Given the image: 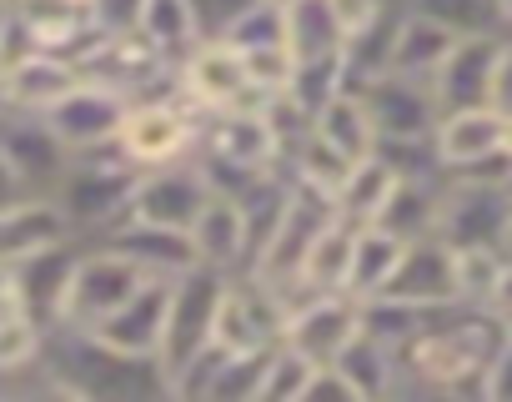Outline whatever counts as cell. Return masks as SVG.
Here are the masks:
<instances>
[{"label": "cell", "mask_w": 512, "mask_h": 402, "mask_svg": "<svg viewBox=\"0 0 512 402\" xmlns=\"http://www.w3.org/2000/svg\"><path fill=\"white\" fill-rule=\"evenodd\" d=\"M502 332L507 327L492 307H472V302L432 307L427 322L397 347V392L422 387V392H477L482 397V372Z\"/></svg>", "instance_id": "cell-1"}, {"label": "cell", "mask_w": 512, "mask_h": 402, "mask_svg": "<svg viewBox=\"0 0 512 402\" xmlns=\"http://www.w3.org/2000/svg\"><path fill=\"white\" fill-rule=\"evenodd\" d=\"M41 367L56 387V397H86V402H141L166 397V372L156 357H131L106 347L86 327H46L41 332Z\"/></svg>", "instance_id": "cell-2"}, {"label": "cell", "mask_w": 512, "mask_h": 402, "mask_svg": "<svg viewBox=\"0 0 512 402\" xmlns=\"http://www.w3.org/2000/svg\"><path fill=\"white\" fill-rule=\"evenodd\" d=\"M131 186H136V166L106 146V151H86V156H71L66 176L56 181V201L76 232V242H96L101 232H111L121 217H126V201H131Z\"/></svg>", "instance_id": "cell-3"}, {"label": "cell", "mask_w": 512, "mask_h": 402, "mask_svg": "<svg viewBox=\"0 0 512 402\" xmlns=\"http://www.w3.org/2000/svg\"><path fill=\"white\" fill-rule=\"evenodd\" d=\"M221 292H226V272L201 267V262L166 287V327H161V347H156V362H161L166 377H171L181 362H191L196 352L211 347Z\"/></svg>", "instance_id": "cell-4"}, {"label": "cell", "mask_w": 512, "mask_h": 402, "mask_svg": "<svg viewBox=\"0 0 512 402\" xmlns=\"http://www.w3.org/2000/svg\"><path fill=\"white\" fill-rule=\"evenodd\" d=\"M196 121H201V111H191L176 91L126 101V116H121V131H116V151L136 171L181 161V156L196 151Z\"/></svg>", "instance_id": "cell-5"}, {"label": "cell", "mask_w": 512, "mask_h": 402, "mask_svg": "<svg viewBox=\"0 0 512 402\" xmlns=\"http://www.w3.org/2000/svg\"><path fill=\"white\" fill-rule=\"evenodd\" d=\"M141 282H146V272L126 252H116L111 242H91V247L76 252V267H71V282H66V302H61V322L66 327H91L106 312H116Z\"/></svg>", "instance_id": "cell-6"}, {"label": "cell", "mask_w": 512, "mask_h": 402, "mask_svg": "<svg viewBox=\"0 0 512 402\" xmlns=\"http://www.w3.org/2000/svg\"><path fill=\"white\" fill-rule=\"evenodd\" d=\"M206 196H211V186H206V176H201V166H196V151H191V156H181V161L136 171L126 217H131V222H151V227H176V232H186Z\"/></svg>", "instance_id": "cell-7"}, {"label": "cell", "mask_w": 512, "mask_h": 402, "mask_svg": "<svg viewBox=\"0 0 512 402\" xmlns=\"http://www.w3.org/2000/svg\"><path fill=\"white\" fill-rule=\"evenodd\" d=\"M176 96L191 111H226V106H262L246 61L226 41H196L191 56L176 66Z\"/></svg>", "instance_id": "cell-8"}, {"label": "cell", "mask_w": 512, "mask_h": 402, "mask_svg": "<svg viewBox=\"0 0 512 402\" xmlns=\"http://www.w3.org/2000/svg\"><path fill=\"white\" fill-rule=\"evenodd\" d=\"M362 332V302L352 292H307L282 317V342L307 362H337V352Z\"/></svg>", "instance_id": "cell-9"}, {"label": "cell", "mask_w": 512, "mask_h": 402, "mask_svg": "<svg viewBox=\"0 0 512 402\" xmlns=\"http://www.w3.org/2000/svg\"><path fill=\"white\" fill-rule=\"evenodd\" d=\"M46 126L61 136V146L71 156H86V151H106L116 146V131H121V116H126V96L101 86V81H76L51 111H41Z\"/></svg>", "instance_id": "cell-10"}, {"label": "cell", "mask_w": 512, "mask_h": 402, "mask_svg": "<svg viewBox=\"0 0 512 402\" xmlns=\"http://www.w3.org/2000/svg\"><path fill=\"white\" fill-rule=\"evenodd\" d=\"M507 222H512V201L502 186L442 181L437 237L447 247H502L507 252Z\"/></svg>", "instance_id": "cell-11"}, {"label": "cell", "mask_w": 512, "mask_h": 402, "mask_svg": "<svg viewBox=\"0 0 512 402\" xmlns=\"http://www.w3.org/2000/svg\"><path fill=\"white\" fill-rule=\"evenodd\" d=\"M0 151L11 156V166L21 171L26 191H56V181L71 166V151L61 146V136L46 126V116L36 111H0Z\"/></svg>", "instance_id": "cell-12"}, {"label": "cell", "mask_w": 512, "mask_h": 402, "mask_svg": "<svg viewBox=\"0 0 512 402\" xmlns=\"http://www.w3.org/2000/svg\"><path fill=\"white\" fill-rule=\"evenodd\" d=\"M377 297H397V302H412V307H452L462 302L457 297V257L442 237H422V242H407L387 287Z\"/></svg>", "instance_id": "cell-13"}, {"label": "cell", "mask_w": 512, "mask_h": 402, "mask_svg": "<svg viewBox=\"0 0 512 402\" xmlns=\"http://www.w3.org/2000/svg\"><path fill=\"white\" fill-rule=\"evenodd\" d=\"M497 46H502V36H457L452 41V51L442 56V66L427 81V91L437 101V116L442 111H462V106H487Z\"/></svg>", "instance_id": "cell-14"}, {"label": "cell", "mask_w": 512, "mask_h": 402, "mask_svg": "<svg viewBox=\"0 0 512 402\" xmlns=\"http://www.w3.org/2000/svg\"><path fill=\"white\" fill-rule=\"evenodd\" d=\"M191 247H196V262L201 267H216L226 277L246 272L251 262V237H246V212H241V201L226 196V191H211L201 201V212L191 217L186 227Z\"/></svg>", "instance_id": "cell-15"}, {"label": "cell", "mask_w": 512, "mask_h": 402, "mask_svg": "<svg viewBox=\"0 0 512 402\" xmlns=\"http://www.w3.org/2000/svg\"><path fill=\"white\" fill-rule=\"evenodd\" d=\"M357 96H362L377 136H432V126H437V101H432L427 81L382 71L367 86H357Z\"/></svg>", "instance_id": "cell-16"}, {"label": "cell", "mask_w": 512, "mask_h": 402, "mask_svg": "<svg viewBox=\"0 0 512 402\" xmlns=\"http://www.w3.org/2000/svg\"><path fill=\"white\" fill-rule=\"evenodd\" d=\"M76 252H81V242H56V247L31 252V257H21L16 267H6L16 302L26 307V317H31L41 332L61 322V302H66V282H71Z\"/></svg>", "instance_id": "cell-17"}, {"label": "cell", "mask_w": 512, "mask_h": 402, "mask_svg": "<svg viewBox=\"0 0 512 402\" xmlns=\"http://www.w3.org/2000/svg\"><path fill=\"white\" fill-rule=\"evenodd\" d=\"M81 81V66L61 51H41V46H26L6 61L0 71V86H6V106L11 111H51L71 86Z\"/></svg>", "instance_id": "cell-18"}, {"label": "cell", "mask_w": 512, "mask_h": 402, "mask_svg": "<svg viewBox=\"0 0 512 402\" xmlns=\"http://www.w3.org/2000/svg\"><path fill=\"white\" fill-rule=\"evenodd\" d=\"M56 242H76L61 201L46 191H31L11 207H0V267H16L31 252H46Z\"/></svg>", "instance_id": "cell-19"}, {"label": "cell", "mask_w": 512, "mask_h": 402, "mask_svg": "<svg viewBox=\"0 0 512 402\" xmlns=\"http://www.w3.org/2000/svg\"><path fill=\"white\" fill-rule=\"evenodd\" d=\"M166 287L171 282H156L146 277L116 312H106L101 322H91L86 332H96L106 347L116 352H131V357H156L161 347V327H166Z\"/></svg>", "instance_id": "cell-20"}, {"label": "cell", "mask_w": 512, "mask_h": 402, "mask_svg": "<svg viewBox=\"0 0 512 402\" xmlns=\"http://www.w3.org/2000/svg\"><path fill=\"white\" fill-rule=\"evenodd\" d=\"M96 242H111L116 252H126L146 277H156V282H176L181 272H191L196 267V247H191V237L186 232H176V227H151V222H131V217H121L111 232H101Z\"/></svg>", "instance_id": "cell-21"}, {"label": "cell", "mask_w": 512, "mask_h": 402, "mask_svg": "<svg viewBox=\"0 0 512 402\" xmlns=\"http://www.w3.org/2000/svg\"><path fill=\"white\" fill-rule=\"evenodd\" d=\"M507 146V116L492 111V106H462V111H442L437 126H432V151H437V166L442 176Z\"/></svg>", "instance_id": "cell-22"}, {"label": "cell", "mask_w": 512, "mask_h": 402, "mask_svg": "<svg viewBox=\"0 0 512 402\" xmlns=\"http://www.w3.org/2000/svg\"><path fill=\"white\" fill-rule=\"evenodd\" d=\"M437 212H442V176H397L372 227L392 232L397 242H422L437 237Z\"/></svg>", "instance_id": "cell-23"}, {"label": "cell", "mask_w": 512, "mask_h": 402, "mask_svg": "<svg viewBox=\"0 0 512 402\" xmlns=\"http://www.w3.org/2000/svg\"><path fill=\"white\" fill-rule=\"evenodd\" d=\"M282 46L292 61L342 56L347 31L332 11V0H282Z\"/></svg>", "instance_id": "cell-24"}, {"label": "cell", "mask_w": 512, "mask_h": 402, "mask_svg": "<svg viewBox=\"0 0 512 402\" xmlns=\"http://www.w3.org/2000/svg\"><path fill=\"white\" fill-rule=\"evenodd\" d=\"M452 41L457 36L447 26H437V21H427V16H417V11L402 6L397 31H392V51H387V71L392 76H407V81H432V71L442 66V56L452 51Z\"/></svg>", "instance_id": "cell-25"}, {"label": "cell", "mask_w": 512, "mask_h": 402, "mask_svg": "<svg viewBox=\"0 0 512 402\" xmlns=\"http://www.w3.org/2000/svg\"><path fill=\"white\" fill-rule=\"evenodd\" d=\"M392 186H397V171L382 161V156H362V161H352L347 166V176L337 181V191H332V207H337V217H347V222H377V212H382V201L392 196Z\"/></svg>", "instance_id": "cell-26"}, {"label": "cell", "mask_w": 512, "mask_h": 402, "mask_svg": "<svg viewBox=\"0 0 512 402\" xmlns=\"http://www.w3.org/2000/svg\"><path fill=\"white\" fill-rule=\"evenodd\" d=\"M312 136H322V141H327L332 151H342L347 161H362V156H372V146H377L372 116H367V106H362L357 91H337V96L312 116Z\"/></svg>", "instance_id": "cell-27"}, {"label": "cell", "mask_w": 512, "mask_h": 402, "mask_svg": "<svg viewBox=\"0 0 512 402\" xmlns=\"http://www.w3.org/2000/svg\"><path fill=\"white\" fill-rule=\"evenodd\" d=\"M136 36H141V41H146V46H151V51H156L166 66H181V61L191 56V46L201 41L186 0H141Z\"/></svg>", "instance_id": "cell-28"}, {"label": "cell", "mask_w": 512, "mask_h": 402, "mask_svg": "<svg viewBox=\"0 0 512 402\" xmlns=\"http://www.w3.org/2000/svg\"><path fill=\"white\" fill-rule=\"evenodd\" d=\"M402 247H407V242H397L392 232H382V227L362 222V227H357V237H352V262H347V287H342V292H352L357 302L377 297V292L387 287V277H392V267H397Z\"/></svg>", "instance_id": "cell-29"}, {"label": "cell", "mask_w": 512, "mask_h": 402, "mask_svg": "<svg viewBox=\"0 0 512 402\" xmlns=\"http://www.w3.org/2000/svg\"><path fill=\"white\" fill-rule=\"evenodd\" d=\"M352 237H357V222L332 217V222L312 237L297 282H302L307 292H342V287H347V262H352Z\"/></svg>", "instance_id": "cell-30"}, {"label": "cell", "mask_w": 512, "mask_h": 402, "mask_svg": "<svg viewBox=\"0 0 512 402\" xmlns=\"http://www.w3.org/2000/svg\"><path fill=\"white\" fill-rule=\"evenodd\" d=\"M332 367L352 382L357 402H362V397H387V392H397V352L382 347V342L367 337V332H357V337L337 352Z\"/></svg>", "instance_id": "cell-31"}, {"label": "cell", "mask_w": 512, "mask_h": 402, "mask_svg": "<svg viewBox=\"0 0 512 402\" xmlns=\"http://www.w3.org/2000/svg\"><path fill=\"white\" fill-rule=\"evenodd\" d=\"M337 91H347V76H342V56H322V61H292L287 81H282V96L312 121Z\"/></svg>", "instance_id": "cell-32"}, {"label": "cell", "mask_w": 512, "mask_h": 402, "mask_svg": "<svg viewBox=\"0 0 512 402\" xmlns=\"http://www.w3.org/2000/svg\"><path fill=\"white\" fill-rule=\"evenodd\" d=\"M312 367H317V362H307L297 347H287V342L277 337V342L267 347V362H262V377H256V397H251V402H302Z\"/></svg>", "instance_id": "cell-33"}, {"label": "cell", "mask_w": 512, "mask_h": 402, "mask_svg": "<svg viewBox=\"0 0 512 402\" xmlns=\"http://www.w3.org/2000/svg\"><path fill=\"white\" fill-rule=\"evenodd\" d=\"M402 6L447 26L452 36H502L497 0H402Z\"/></svg>", "instance_id": "cell-34"}, {"label": "cell", "mask_w": 512, "mask_h": 402, "mask_svg": "<svg viewBox=\"0 0 512 402\" xmlns=\"http://www.w3.org/2000/svg\"><path fill=\"white\" fill-rule=\"evenodd\" d=\"M41 357V327L16 302L11 282L0 287V372H21Z\"/></svg>", "instance_id": "cell-35"}, {"label": "cell", "mask_w": 512, "mask_h": 402, "mask_svg": "<svg viewBox=\"0 0 512 402\" xmlns=\"http://www.w3.org/2000/svg\"><path fill=\"white\" fill-rule=\"evenodd\" d=\"M191 6V21H196V36L201 41H221L231 31L236 16H246L256 0H186Z\"/></svg>", "instance_id": "cell-36"}, {"label": "cell", "mask_w": 512, "mask_h": 402, "mask_svg": "<svg viewBox=\"0 0 512 402\" xmlns=\"http://www.w3.org/2000/svg\"><path fill=\"white\" fill-rule=\"evenodd\" d=\"M482 397H492V402H512V332H502L497 352L487 357V372H482Z\"/></svg>", "instance_id": "cell-37"}, {"label": "cell", "mask_w": 512, "mask_h": 402, "mask_svg": "<svg viewBox=\"0 0 512 402\" xmlns=\"http://www.w3.org/2000/svg\"><path fill=\"white\" fill-rule=\"evenodd\" d=\"M357 402V392H352V382L332 367V362H317L312 367V377H307V392H302V402Z\"/></svg>", "instance_id": "cell-38"}, {"label": "cell", "mask_w": 512, "mask_h": 402, "mask_svg": "<svg viewBox=\"0 0 512 402\" xmlns=\"http://www.w3.org/2000/svg\"><path fill=\"white\" fill-rule=\"evenodd\" d=\"M487 106L502 111V116H512V36H502V46H497V66H492Z\"/></svg>", "instance_id": "cell-39"}, {"label": "cell", "mask_w": 512, "mask_h": 402, "mask_svg": "<svg viewBox=\"0 0 512 402\" xmlns=\"http://www.w3.org/2000/svg\"><path fill=\"white\" fill-rule=\"evenodd\" d=\"M21 196H31V191H26L21 171L11 166V156L0 151V207H11V201H21Z\"/></svg>", "instance_id": "cell-40"}, {"label": "cell", "mask_w": 512, "mask_h": 402, "mask_svg": "<svg viewBox=\"0 0 512 402\" xmlns=\"http://www.w3.org/2000/svg\"><path fill=\"white\" fill-rule=\"evenodd\" d=\"M497 21H502V36H512V0H497Z\"/></svg>", "instance_id": "cell-41"}, {"label": "cell", "mask_w": 512, "mask_h": 402, "mask_svg": "<svg viewBox=\"0 0 512 402\" xmlns=\"http://www.w3.org/2000/svg\"><path fill=\"white\" fill-rule=\"evenodd\" d=\"M502 327H507V332H512V312H502Z\"/></svg>", "instance_id": "cell-42"}, {"label": "cell", "mask_w": 512, "mask_h": 402, "mask_svg": "<svg viewBox=\"0 0 512 402\" xmlns=\"http://www.w3.org/2000/svg\"><path fill=\"white\" fill-rule=\"evenodd\" d=\"M507 151H512V116H507Z\"/></svg>", "instance_id": "cell-43"}, {"label": "cell", "mask_w": 512, "mask_h": 402, "mask_svg": "<svg viewBox=\"0 0 512 402\" xmlns=\"http://www.w3.org/2000/svg\"><path fill=\"white\" fill-rule=\"evenodd\" d=\"M507 257H512V222H507Z\"/></svg>", "instance_id": "cell-44"}, {"label": "cell", "mask_w": 512, "mask_h": 402, "mask_svg": "<svg viewBox=\"0 0 512 402\" xmlns=\"http://www.w3.org/2000/svg\"><path fill=\"white\" fill-rule=\"evenodd\" d=\"M6 6H21V0H6Z\"/></svg>", "instance_id": "cell-45"}]
</instances>
